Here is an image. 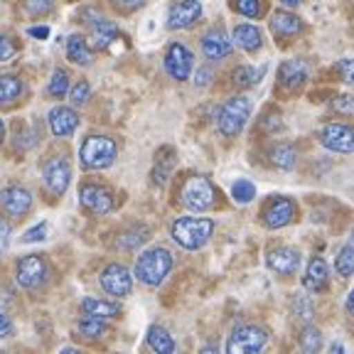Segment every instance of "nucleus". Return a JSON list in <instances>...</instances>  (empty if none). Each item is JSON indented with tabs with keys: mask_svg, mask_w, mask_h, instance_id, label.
Here are the masks:
<instances>
[{
	"mask_svg": "<svg viewBox=\"0 0 354 354\" xmlns=\"http://www.w3.org/2000/svg\"><path fill=\"white\" fill-rule=\"evenodd\" d=\"M172 241L180 243L185 251H199L214 234V221L207 216H177L170 227Z\"/></svg>",
	"mask_w": 354,
	"mask_h": 354,
	"instance_id": "f257e3e1",
	"label": "nucleus"
},
{
	"mask_svg": "<svg viewBox=\"0 0 354 354\" xmlns=\"http://www.w3.org/2000/svg\"><path fill=\"white\" fill-rule=\"evenodd\" d=\"M172 268V254L162 246H153V249L143 251L138 256V263H136V278H138L143 286H160L167 278Z\"/></svg>",
	"mask_w": 354,
	"mask_h": 354,
	"instance_id": "f03ea898",
	"label": "nucleus"
},
{
	"mask_svg": "<svg viewBox=\"0 0 354 354\" xmlns=\"http://www.w3.org/2000/svg\"><path fill=\"white\" fill-rule=\"evenodd\" d=\"M116 140L109 136H88L79 150V160L86 170H106L116 160Z\"/></svg>",
	"mask_w": 354,
	"mask_h": 354,
	"instance_id": "7ed1b4c3",
	"label": "nucleus"
},
{
	"mask_svg": "<svg viewBox=\"0 0 354 354\" xmlns=\"http://www.w3.org/2000/svg\"><path fill=\"white\" fill-rule=\"evenodd\" d=\"M251 116V99L249 96H232L219 111V133L224 138H234L243 131Z\"/></svg>",
	"mask_w": 354,
	"mask_h": 354,
	"instance_id": "20e7f679",
	"label": "nucleus"
},
{
	"mask_svg": "<svg viewBox=\"0 0 354 354\" xmlns=\"http://www.w3.org/2000/svg\"><path fill=\"white\" fill-rule=\"evenodd\" d=\"M183 205L192 212H207L209 207H214L216 202V187L209 183V177L197 175L189 177L187 183L183 185V192H180Z\"/></svg>",
	"mask_w": 354,
	"mask_h": 354,
	"instance_id": "39448f33",
	"label": "nucleus"
},
{
	"mask_svg": "<svg viewBox=\"0 0 354 354\" xmlns=\"http://www.w3.org/2000/svg\"><path fill=\"white\" fill-rule=\"evenodd\" d=\"M268 332L259 325H241L227 339V354H263Z\"/></svg>",
	"mask_w": 354,
	"mask_h": 354,
	"instance_id": "423d86ee",
	"label": "nucleus"
},
{
	"mask_svg": "<svg viewBox=\"0 0 354 354\" xmlns=\"http://www.w3.org/2000/svg\"><path fill=\"white\" fill-rule=\"evenodd\" d=\"M101 288L113 298H126L133 290V276L123 263H109L101 271Z\"/></svg>",
	"mask_w": 354,
	"mask_h": 354,
	"instance_id": "0eeeda50",
	"label": "nucleus"
},
{
	"mask_svg": "<svg viewBox=\"0 0 354 354\" xmlns=\"http://www.w3.org/2000/svg\"><path fill=\"white\" fill-rule=\"evenodd\" d=\"M295 214H298V207H295L293 199L276 197L268 202V207H266L263 212H261V219H263V227L283 229L295 219Z\"/></svg>",
	"mask_w": 354,
	"mask_h": 354,
	"instance_id": "6e6552de",
	"label": "nucleus"
},
{
	"mask_svg": "<svg viewBox=\"0 0 354 354\" xmlns=\"http://www.w3.org/2000/svg\"><path fill=\"white\" fill-rule=\"evenodd\" d=\"M192 66H194L192 52H189L183 42L170 44V50H167V55H165V72L170 74L175 82H187L189 74H192Z\"/></svg>",
	"mask_w": 354,
	"mask_h": 354,
	"instance_id": "1a4fd4ad",
	"label": "nucleus"
},
{
	"mask_svg": "<svg viewBox=\"0 0 354 354\" xmlns=\"http://www.w3.org/2000/svg\"><path fill=\"white\" fill-rule=\"evenodd\" d=\"M42 177L44 185L52 194H64L66 187H69V180H72V167H69V160L66 158H50L42 167Z\"/></svg>",
	"mask_w": 354,
	"mask_h": 354,
	"instance_id": "9d476101",
	"label": "nucleus"
},
{
	"mask_svg": "<svg viewBox=\"0 0 354 354\" xmlns=\"http://www.w3.org/2000/svg\"><path fill=\"white\" fill-rule=\"evenodd\" d=\"M79 202L91 214H109L113 209V194L104 185H82L79 189Z\"/></svg>",
	"mask_w": 354,
	"mask_h": 354,
	"instance_id": "9b49d317",
	"label": "nucleus"
},
{
	"mask_svg": "<svg viewBox=\"0 0 354 354\" xmlns=\"http://www.w3.org/2000/svg\"><path fill=\"white\" fill-rule=\"evenodd\" d=\"M44 276H47V263H44L42 256L30 254V256H22V259L17 261V268H15L17 286L37 288L39 283L44 281Z\"/></svg>",
	"mask_w": 354,
	"mask_h": 354,
	"instance_id": "f8f14e48",
	"label": "nucleus"
},
{
	"mask_svg": "<svg viewBox=\"0 0 354 354\" xmlns=\"http://www.w3.org/2000/svg\"><path fill=\"white\" fill-rule=\"evenodd\" d=\"M320 140L327 150H335V153L349 155L354 150V133L344 123H327L320 131Z\"/></svg>",
	"mask_w": 354,
	"mask_h": 354,
	"instance_id": "ddd939ff",
	"label": "nucleus"
},
{
	"mask_svg": "<svg viewBox=\"0 0 354 354\" xmlns=\"http://www.w3.org/2000/svg\"><path fill=\"white\" fill-rule=\"evenodd\" d=\"M0 207L12 216L28 214L30 207H32V194L20 185H8V187L0 189Z\"/></svg>",
	"mask_w": 354,
	"mask_h": 354,
	"instance_id": "4468645a",
	"label": "nucleus"
},
{
	"mask_svg": "<svg viewBox=\"0 0 354 354\" xmlns=\"http://www.w3.org/2000/svg\"><path fill=\"white\" fill-rule=\"evenodd\" d=\"M202 15V3L197 0H185V3H175L167 10V28L170 30H187Z\"/></svg>",
	"mask_w": 354,
	"mask_h": 354,
	"instance_id": "2eb2a0df",
	"label": "nucleus"
},
{
	"mask_svg": "<svg viewBox=\"0 0 354 354\" xmlns=\"http://www.w3.org/2000/svg\"><path fill=\"white\" fill-rule=\"evenodd\" d=\"M268 268L278 276H293L300 268V254L293 246H278L268 254Z\"/></svg>",
	"mask_w": 354,
	"mask_h": 354,
	"instance_id": "dca6fc26",
	"label": "nucleus"
},
{
	"mask_svg": "<svg viewBox=\"0 0 354 354\" xmlns=\"http://www.w3.org/2000/svg\"><path fill=\"white\" fill-rule=\"evenodd\" d=\"M310 66L305 59H286L278 69V82H281L283 88H300L305 82H308Z\"/></svg>",
	"mask_w": 354,
	"mask_h": 354,
	"instance_id": "f3484780",
	"label": "nucleus"
},
{
	"mask_svg": "<svg viewBox=\"0 0 354 354\" xmlns=\"http://www.w3.org/2000/svg\"><path fill=\"white\" fill-rule=\"evenodd\" d=\"M232 39H229V35L224 32V30H209V32L202 37V52H205L207 59L212 62H219L224 59V57L232 55Z\"/></svg>",
	"mask_w": 354,
	"mask_h": 354,
	"instance_id": "a211bd4d",
	"label": "nucleus"
},
{
	"mask_svg": "<svg viewBox=\"0 0 354 354\" xmlns=\"http://www.w3.org/2000/svg\"><path fill=\"white\" fill-rule=\"evenodd\" d=\"M84 17L88 20V25H91V30H94V39H96V47H101V50H106L113 39H116V22L109 20V17L99 15L96 10H84Z\"/></svg>",
	"mask_w": 354,
	"mask_h": 354,
	"instance_id": "6ab92c4d",
	"label": "nucleus"
},
{
	"mask_svg": "<svg viewBox=\"0 0 354 354\" xmlns=\"http://www.w3.org/2000/svg\"><path fill=\"white\" fill-rule=\"evenodd\" d=\"M47 121H50V128L57 138H66V136H72L79 126V116L74 113V109H66V106H55V109L50 111Z\"/></svg>",
	"mask_w": 354,
	"mask_h": 354,
	"instance_id": "aec40b11",
	"label": "nucleus"
},
{
	"mask_svg": "<svg viewBox=\"0 0 354 354\" xmlns=\"http://www.w3.org/2000/svg\"><path fill=\"white\" fill-rule=\"evenodd\" d=\"M303 286L310 293H322L327 286H330V268L322 259H313L305 268Z\"/></svg>",
	"mask_w": 354,
	"mask_h": 354,
	"instance_id": "412c9836",
	"label": "nucleus"
},
{
	"mask_svg": "<svg viewBox=\"0 0 354 354\" xmlns=\"http://www.w3.org/2000/svg\"><path fill=\"white\" fill-rule=\"evenodd\" d=\"M300 30H303V20H300L298 15H293V12H286V10H278L276 15L271 17V32L276 35V37H295V35H300Z\"/></svg>",
	"mask_w": 354,
	"mask_h": 354,
	"instance_id": "4be33fe9",
	"label": "nucleus"
},
{
	"mask_svg": "<svg viewBox=\"0 0 354 354\" xmlns=\"http://www.w3.org/2000/svg\"><path fill=\"white\" fill-rule=\"evenodd\" d=\"M236 42L241 50L246 52H256L261 50V42H263V37H261L259 28L256 25H236L232 32V44Z\"/></svg>",
	"mask_w": 354,
	"mask_h": 354,
	"instance_id": "5701e85b",
	"label": "nucleus"
},
{
	"mask_svg": "<svg viewBox=\"0 0 354 354\" xmlns=\"http://www.w3.org/2000/svg\"><path fill=\"white\" fill-rule=\"evenodd\" d=\"M82 310L86 313V317H96V320H109V317H116L121 313V305L118 303H106L99 298H84Z\"/></svg>",
	"mask_w": 354,
	"mask_h": 354,
	"instance_id": "b1692460",
	"label": "nucleus"
},
{
	"mask_svg": "<svg viewBox=\"0 0 354 354\" xmlns=\"http://www.w3.org/2000/svg\"><path fill=\"white\" fill-rule=\"evenodd\" d=\"M172 167H175V150L172 148H160L158 155H155V167H153V183L155 185H165L167 177H170Z\"/></svg>",
	"mask_w": 354,
	"mask_h": 354,
	"instance_id": "393cba45",
	"label": "nucleus"
},
{
	"mask_svg": "<svg viewBox=\"0 0 354 354\" xmlns=\"http://www.w3.org/2000/svg\"><path fill=\"white\" fill-rule=\"evenodd\" d=\"M148 344L155 354H175V349H177L175 339L170 337V332L160 325H153L148 330Z\"/></svg>",
	"mask_w": 354,
	"mask_h": 354,
	"instance_id": "a878e982",
	"label": "nucleus"
},
{
	"mask_svg": "<svg viewBox=\"0 0 354 354\" xmlns=\"http://www.w3.org/2000/svg\"><path fill=\"white\" fill-rule=\"evenodd\" d=\"M66 57H69V62H74V64H79V66H88L91 59H94L86 39H84L82 35H72V37L66 39Z\"/></svg>",
	"mask_w": 354,
	"mask_h": 354,
	"instance_id": "bb28decb",
	"label": "nucleus"
},
{
	"mask_svg": "<svg viewBox=\"0 0 354 354\" xmlns=\"http://www.w3.org/2000/svg\"><path fill=\"white\" fill-rule=\"evenodd\" d=\"M266 72H268V66H266V64H261V66L243 64V66H239L236 72L232 74V79H234V84H236V86L251 88V86H256V84H259L261 79L266 77Z\"/></svg>",
	"mask_w": 354,
	"mask_h": 354,
	"instance_id": "cd10ccee",
	"label": "nucleus"
},
{
	"mask_svg": "<svg viewBox=\"0 0 354 354\" xmlns=\"http://www.w3.org/2000/svg\"><path fill=\"white\" fill-rule=\"evenodd\" d=\"M300 349H303L305 354H317L322 349V332L317 330L315 325H308L300 330Z\"/></svg>",
	"mask_w": 354,
	"mask_h": 354,
	"instance_id": "c85d7f7f",
	"label": "nucleus"
},
{
	"mask_svg": "<svg viewBox=\"0 0 354 354\" xmlns=\"http://www.w3.org/2000/svg\"><path fill=\"white\" fill-rule=\"evenodd\" d=\"M22 91H25V86L17 77H10V74L0 77V104H12L20 99Z\"/></svg>",
	"mask_w": 354,
	"mask_h": 354,
	"instance_id": "c756f323",
	"label": "nucleus"
},
{
	"mask_svg": "<svg viewBox=\"0 0 354 354\" xmlns=\"http://www.w3.org/2000/svg\"><path fill=\"white\" fill-rule=\"evenodd\" d=\"M271 160H273V165L281 167V170H293L295 162H298V150H295L293 145L283 143L271 153Z\"/></svg>",
	"mask_w": 354,
	"mask_h": 354,
	"instance_id": "7c9ffc66",
	"label": "nucleus"
},
{
	"mask_svg": "<svg viewBox=\"0 0 354 354\" xmlns=\"http://www.w3.org/2000/svg\"><path fill=\"white\" fill-rule=\"evenodd\" d=\"M77 332L86 339H99V337H104L106 332H109V327H106L104 320H96V317H84V320L77 322Z\"/></svg>",
	"mask_w": 354,
	"mask_h": 354,
	"instance_id": "2f4dec72",
	"label": "nucleus"
},
{
	"mask_svg": "<svg viewBox=\"0 0 354 354\" xmlns=\"http://www.w3.org/2000/svg\"><path fill=\"white\" fill-rule=\"evenodd\" d=\"M335 268H337V273L342 278H349L354 271V246L352 241H347L342 246V251H339V256L335 259Z\"/></svg>",
	"mask_w": 354,
	"mask_h": 354,
	"instance_id": "473e14b6",
	"label": "nucleus"
},
{
	"mask_svg": "<svg viewBox=\"0 0 354 354\" xmlns=\"http://www.w3.org/2000/svg\"><path fill=\"white\" fill-rule=\"evenodd\" d=\"M148 236H150V232L145 227H133L128 234H123L118 246L126 251H133V249H138V246H143V243L148 241Z\"/></svg>",
	"mask_w": 354,
	"mask_h": 354,
	"instance_id": "72a5a7b5",
	"label": "nucleus"
},
{
	"mask_svg": "<svg viewBox=\"0 0 354 354\" xmlns=\"http://www.w3.org/2000/svg\"><path fill=\"white\" fill-rule=\"evenodd\" d=\"M47 91H50V96H55V99H62V96L69 94V74H66L64 69H55L50 84H47Z\"/></svg>",
	"mask_w": 354,
	"mask_h": 354,
	"instance_id": "f704fd0d",
	"label": "nucleus"
},
{
	"mask_svg": "<svg viewBox=\"0 0 354 354\" xmlns=\"http://www.w3.org/2000/svg\"><path fill=\"white\" fill-rule=\"evenodd\" d=\"M232 197L236 199L239 205H249L251 199L256 197V185L251 180H236L232 185Z\"/></svg>",
	"mask_w": 354,
	"mask_h": 354,
	"instance_id": "c9c22d12",
	"label": "nucleus"
},
{
	"mask_svg": "<svg viewBox=\"0 0 354 354\" xmlns=\"http://www.w3.org/2000/svg\"><path fill=\"white\" fill-rule=\"evenodd\" d=\"M88 94H91V86H88L86 79H79L77 84L72 86V91H69V99H72L74 106H82L88 101Z\"/></svg>",
	"mask_w": 354,
	"mask_h": 354,
	"instance_id": "e433bc0d",
	"label": "nucleus"
},
{
	"mask_svg": "<svg viewBox=\"0 0 354 354\" xmlns=\"http://www.w3.org/2000/svg\"><path fill=\"white\" fill-rule=\"evenodd\" d=\"M234 10L246 17H259L261 12H263V6L256 3V0H239V3H234Z\"/></svg>",
	"mask_w": 354,
	"mask_h": 354,
	"instance_id": "4c0bfd02",
	"label": "nucleus"
},
{
	"mask_svg": "<svg viewBox=\"0 0 354 354\" xmlns=\"http://www.w3.org/2000/svg\"><path fill=\"white\" fill-rule=\"evenodd\" d=\"M47 236V224H35L32 229H28V232L22 234V241L25 243H35V241H42V239Z\"/></svg>",
	"mask_w": 354,
	"mask_h": 354,
	"instance_id": "58836bf2",
	"label": "nucleus"
},
{
	"mask_svg": "<svg viewBox=\"0 0 354 354\" xmlns=\"http://www.w3.org/2000/svg\"><path fill=\"white\" fill-rule=\"evenodd\" d=\"M52 0H30V3H25V10L30 12V15H44V12L52 10Z\"/></svg>",
	"mask_w": 354,
	"mask_h": 354,
	"instance_id": "ea45409f",
	"label": "nucleus"
},
{
	"mask_svg": "<svg viewBox=\"0 0 354 354\" xmlns=\"http://www.w3.org/2000/svg\"><path fill=\"white\" fill-rule=\"evenodd\" d=\"M15 42L10 37H6V35H0V62H8L10 57H15Z\"/></svg>",
	"mask_w": 354,
	"mask_h": 354,
	"instance_id": "a19ab883",
	"label": "nucleus"
},
{
	"mask_svg": "<svg viewBox=\"0 0 354 354\" xmlns=\"http://www.w3.org/2000/svg\"><path fill=\"white\" fill-rule=\"evenodd\" d=\"M10 221L8 219H0V254H6L8 249H10Z\"/></svg>",
	"mask_w": 354,
	"mask_h": 354,
	"instance_id": "79ce46f5",
	"label": "nucleus"
},
{
	"mask_svg": "<svg viewBox=\"0 0 354 354\" xmlns=\"http://www.w3.org/2000/svg\"><path fill=\"white\" fill-rule=\"evenodd\" d=\"M281 116L278 113H271V116H266V121L261 123V128H263L266 133H276V131H281Z\"/></svg>",
	"mask_w": 354,
	"mask_h": 354,
	"instance_id": "37998d69",
	"label": "nucleus"
},
{
	"mask_svg": "<svg viewBox=\"0 0 354 354\" xmlns=\"http://www.w3.org/2000/svg\"><path fill=\"white\" fill-rule=\"evenodd\" d=\"M10 335H12V322H10V317L0 310V339L10 337Z\"/></svg>",
	"mask_w": 354,
	"mask_h": 354,
	"instance_id": "c03bdc74",
	"label": "nucleus"
},
{
	"mask_svg": "<svg viewBox=\"0 0 354 354\" xmlns=\"http://www.w3.org/2000/svg\"><path fill=\"white\" fill-rule=\"evenodd\" d=\"M332 109H337V111H344V113H349V111H352V99H349L347 94L337 96V99L332 101Z\"/></svg>",
	"mask_w": 354,
	"mask_h": 354,
	"instance_id": "a18cd8bd",
	"label": "nucleus"
},
{
	"mask_svg": "<svg viewBox=\"0 0 354 354\" xmlns=\"http://www.w3.org/2000/svg\"><path fill=\"white\" fill-rule=\"evenodd\" d=\"M209 82H212V69H197V77H194V84H197L199 88H205Z\"/></svg>",
	"mask_w": 354,
	"mask_h": 354,
	"instance_id": "49530a36",
	"label": "nucleus"
},
{
	"mask_svg": "<svg viewBox=\"0 0 354 354\" xmlns=\"http://www.w3.org/2000/svg\"><path fill=\"white\" fill-rule=\"evenodd\" d=\"M28 32L32 35V37H37V39H47V37H50V28H47V25H39V28H30Z\"/></svg>",
	"mask_w": 354,
	"mask_h": 354,
	"instance_id": "de8ad7c7",
	"label": "nucleus"
},
{
	"mask_svg": "<svg viewBox=\"0 0 354 354\" xmlns=\"http://www.w3.org/2000/svg\"><path fill=\"white\" fill-rule=\"evenodd\" d=\"M143 3H138V0H123V3H116V8H121V10H136V8H140Z\"/></svg>",
	"mask_w": 354,
	"mask_h": 354,
	"instance_id": "09e8293b",
	"label": "nucleus"
},
{
	"mask_svg": "<svg viewBox=\"0 0 354 354\" xmlns=\"http://www.w3.org/2000/svg\"><path fill=\"white\" fill-rule=\"evenodd\" d=\"M342 74H344V82L352 79V59H342Z\"/></svg>",
	"mask_w": 354,
	"mask_h": 354,
	"instance_id": "8fccbe9b",
	"label": "nucleus"
},
{
	"mask_svg": "<svg viewBox=\"0 0 354 354\" xmlns=\"http://www.w3.org/2000/svg\"><path fill=\"white\" fill-rule=\"evenodd\" d=\"M202 354H219V344H216V342H207L205 347H202Z\"/></svg>",
	"mask_w": 354,
	"mask_h": 354,
	"instance_id": "3c124183",
	"label": "nucleus"
},
{
	"mask_svg": "<svg viewBox=\"0 0 354 354\" xmlns=\"http://www.w3.org/2000/svg\"><path fill=\"white\" fill-rule=\"evenodd\" d=\"M330 352H332V354H347V349L342 347V342H335V344L330 347Z\"/></svg>",
	"mask_w": 354,
	"mask_h": 354,
	"instance_id": "603ef678",
	"label": "nucleus"
},
{
	"mask_svg": "<svg viewBox=\"0 0 354 354\" xmlns=\"http://www.w3.org/2000/svg\"><path fill=\"white\" fill-rule=\"evenodd\" d=\"M59 354H86V352H82V349H77V347H64Z\"/></svg>",
	"mask_w": 354,
	"mask_h": 354,
	"instance_id": "864d4df0",
	"label": "nucleus"
},
{
	"mask_svg": "<svg viewBox=\"0 0 354 354\" xmlns=\"http://www.w3.org/2000/svg\"><path fill=\"white\" fill-rule=\"evenodd\" d=\"M3 138H6V123H3V118H0V143H3Z\"/></svg>",
	"mask_w": 354,
	"mask_h": 354,
	"instance_id": "5fc2aeb1",
	"label": "nucleus"
},
{
	"mask_svg": "<svg viewBox=\"0 0 354 354\" xmlns=\"http://www.w3.org/2000/svg\"><path fill=\"white\" fill-rule=\"evenodd\" d=\"M283 6H286V8H298V0H283Z\"/></svg>",
	"mask_w": 354,
	"mask_h": 354,
	"instance_id": "6e6d98bb",
	"label": "nucleus"
},
{
	"mask_svg": "<svg viewBox=\"0 0 354 354\" xmlns=\"http://www.w3.org/2000/svg\"><path fill=\"white\" fill-rule=\"evenodd\" d=\"M0 354H10V352H0Z\"/></svg>",
	"mask_w": 354,
	"mask_h": 354,
	"instance_id": "4d7b16f0",
	"label": "nucleus"
}]
</instances>
